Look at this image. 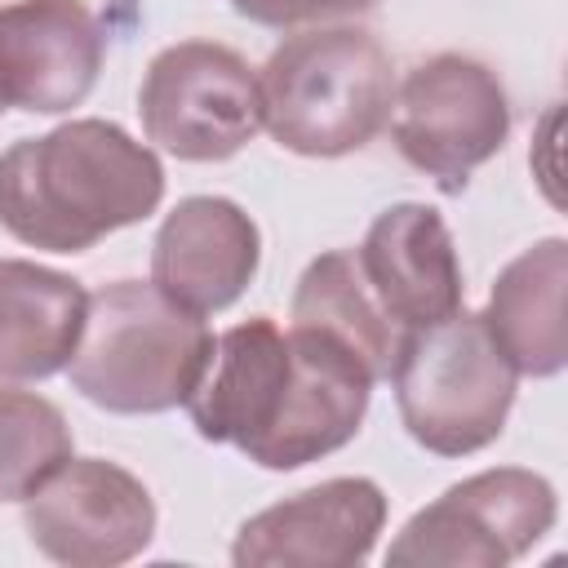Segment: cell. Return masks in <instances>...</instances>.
<instances>
[{
  "mask_svg": "<svg viewBox=\"0 0 568 568\" xmlns=\"http://www.w3.org/2000/svg\"><path fill=\"white\" fill-rule=\"evenodd\" d=\"M164 200L160 155L115 120H67L0 151V226L44 253H84Z\"/></svg>",
  "mask_w": 568,
  "mask_h": 568,
  "instance_id": "1",
  "label": "cell"
},
{
  "mask_svg": "<svg viewBox=\"0 0 568 568\" xmlns=\"http://www.w3.org/2000/svg\"><path fill=\"white\" fill-rule=\"evenodd\" d=\"M262 129L293 155L337 160L364 151L395 106L386 44L351 22L302 27L257 71Z\"/></svg>",
  "mask_w": 568,
  "mask_h": 568,
  "instance_id": "2",
  "label": "cell"
},
{
  "mask_svg": "<svg viewBox=\"0 0 568 568\" xmlns=\"http://www.w3.org/2000/svg\"><path fill=\"white\" fill-rule=\"evenodd\" d=\"M213 351L200 311L173 302L151 280H115L89 293L80 346L67 364L71 386L124 417L182 408Z\"/></svg>",
  "mask_w": 568,
  "mask_h": 568,
  "instance_id": "3",
  "label": "cell"
},
{
  "mask_svg": "<svg viewBox=\"0 0 568 568\" xmlns=\"http://www.w3.org/2000/svg\"><path fill=\"white\" fill-rule=\"evenodd\" d=\"M390 386L404 430L435 457L488 448L510 417L519 373L493 342L479 311H453L439 324L408 328L390 359Z\"/></svg>",
  "mask_w": 568,
  "mask_h": 568,
  "instance_id": "4",
  "label": "cell"
},
{
  "mask_svg": "<svg viewBox=\"0 0 568 568\" xmlns=\"http://www.w3.org/2000/svg\"><path fill=\"white\" fill-rule=\"evenodd\" d=\"M559 519L555 484L524 466H488L422 506L386 550L395 568H506Z\"/></svg>",
  "mask_w": 568,
  "mask_h": 568,
  "instance_id": "5",
  "label": "cell"
},
{
  "mask_svg": "<svg viewBox=\"0 0 568 568\" xmlns=\"http://www.w3.org/2000/svg\"><path fill=\"white\" fill-rule=\"evenodd\" d=\"M138 115L146 142L173 160H231L262 129L257 71L231 44L178 40L151 58L138 89Z\"/></svg>",
  "mask_w": 568,
  "mask_h": 568,
  "instance_id": "6",
  "label": "cell"
},
{
  "mask_svg": "<svg viewBox=\"0 0 568 568\" xmlns=\"http://www.w3.org/2000/svg\"><path fill=\"white\" fill-rule=\"evenodd\" d=\"M390 138L444 195H462L470 173L510 138V102L497 71L466 53L422 58L395 84Z\"/></svg>",
  "mask_w": 568,
  "mask_h": 568,
  "instance_id": "7",
  "label": "cell"
},
{
  "mask_svg": "<svg viewBox=\"0 0 568 568\" xmlns=\"http://www.w3.org/2000/svg\"><path fill=\"white\" fill-rule=\"evenodd\" d=\"M27 537L67 568H115L155 537L151 488L106 457H67L22 506Z\"/></svg>",
  "mask_w": 568,
  "mask_h": 568,
  "instance_id": "8",
  "label": "cell"
},
{
  "mask_svg": "<svg viewBox=\"0 0 568 568\" xmlns=\"http://www.w3.org/2000/svg\"><path fill=\"white\" fill-rule=\"evenodd\" d=\"M386 528V493L337 475L248 515L231 541L235 568H355Z\"/></svg>",
  "mask_w": 568,
  "mask_h": 568,
  "instance_id": "9",
  "label": "cell"
},
{
  "mask_svg": "<svg viewBox=\"0 0 568 568\" xmlns=\"http://www.w3.org/2000/svg\"><path fill=\"white\" fill-rule=\"evenodd\" d=\"M106 31L84 0L0 4V98L31 115L80 106L102 71Z\"/></svg>",
  "mask_w": 568,
  "mask_h": 568,
  "instance_id": "10",
  "label": "cell"
},
{
  "mask_svg": "<svg viewBox=\"0 0 568 568\" xmlns=\"http://www.w3.org/2000/svg\"><path fill=\"white\" fill-rule=\"evenodd\" d=\"M293 386V342L288 333L253 315L213 337L200 382L186 395L191 426L209 444H231L244 457L275 430Z\"/></svg>",
  "mask_w": 568,
  "mask_h": 568,
  "instance_id": "11",
  "label": "cell"
},
{
  "mask_svg": "<svg viewBox=\"0 0 568 568\" xmlns=\"http://www.w3.org/2000/svg\"><path fill=\"white\" fill-rule=\"evenodd\" d=\"M355 262L368 293L399 333L439 324L453 311H462L466 284H462L457 244L448 222L430 204L399 200L382 209L364 231Z\"/></svg>",
  "mask_w": 568,
  "mask_h": 568,
  "instance_id": "12",
  "label": "cell"
},
{
  "mask_svg": "<svg viewBox=\"0 0 568 568\" xmlns=\"http://www.w3.org/2000/svg\"><path fill=\"white\" fill-rule=\"evenodd\" d=\"M257 266H262V231L226 195L178 200L164 213L151 244V284L200 315L240 302Z\"/></svg>",
  "mask_w": 568,
  "mask_h": 568,
  "instance_id": "13",
  "label": "cell"
},
{
  "mask_svg": "<svg viewBox=\"0 0 568 568\" xmlns=\"http://www.w3.org/2000/svg\"><path fill=\"white\" fill-rule=\"evenodd\" d=\"M568 240L546 235L510 257L488 293L484 324L519 377H559L568 364Z\"/></svg>",
  "mask_w": 568,
  "mask_h": 568,
  "instance_id": "14",
  "label": "cell"
},
{
  "mask_svg": "<svg viewBox=\"0 0 568 568\" xmlns=\"http://www.w3.org/2000/svg\"><path fill=\"white\" fill-rule=\"evenodd\" d=\"M89 293L67 271L0 257V382H40L71 364Z\"/></svg>",
  "mask_w": 568,
  "mask_h": 568,
  "instance_id": "15",
  "label": "cell"
},
{
  "mask_svg": "<svg viewBox=\"0 0 568 568\" xmlns=\"http://www.w3.org/2000/svg\"><path fill=\"white\" fill-rule=\"evenodd\" d=\"M293 324L315 328L337 346H346L373 373V382L390 373L395 346L404 337L368 293L355 248H328L315 262H306L293 288Z\"/></svg>",
  "mask_w": 568,
  "mask_h": 568,
  "instance_id": "16",
  "label": "cell"
},
{
  "mask_svg": "<svg viewBox=\"0 0 568 568\" xmlns=\"http://www.w3.org/2000/svg\"><path fill=\"white\" fill-rule=\"evenodd\" d=\"M71 448V426L53 399L0 386V501H27Z\"/></svg>",
  "mask_w": 568,
  "mask_h": 568,
  "instance_id": "17",
  "label": "cell"
},
{
  "mask_svg": "<svg viewBox=\"0 0 568 568\" xmlns=\"http://www.w3.org/2000/svg\"><path fill=\"white\" fill-rule=\"evenodd\" d=\"M377 0H231V9L257 27L271 31H302V27H328L368 13Z\"/></svg>",
  "mask_w": 568,
  "mask_h": 568,
  "instance_id": "18",
  "label": "cell"
},
{
  "mask_svg": "<svg viewBox=\"0 0 568 568\" xmlns=\"http://www.w3.org/2000/svg\"><path fill=\"white\" fill-rule=\"evenodd\" d=\"M4 111H9V102H4V98H0V115H4Z\"/></svg>",
  "mask_w": 568,
  "mask_h": 568,
  "instance_id": "19",
  "label": "cell"
}]
</instances>
